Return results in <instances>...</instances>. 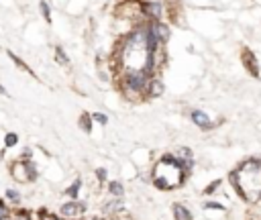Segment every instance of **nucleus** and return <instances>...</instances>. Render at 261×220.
Here are the masks:
<instances>
[{
  "mask_svg": "<svg viewBox=\"0 0 261 220\" xmlns=\"http://www.w3.org/2000/svg\"><path fill=\"white\" fill-rule=\"evenodd\" d=\"M184 163L177 159V157H163L157 167H155V175H153V181L157 187L161 189H169V187H175L177 183H181V171H184Z\"/></svg>",
  "mask_w": 261,
  "mask_h": 220,
  "instance_id": "obj_1",
  "label": "nucleus"
},
{
  "mask_svg": "<svg viewBox=\"0 0 261 220\" xmlns=\"http://www.w3.org/2000/svg\"><path fill=\"white\" fill-rule=\"evenodd\" d=\"M147 73L143 69H126L124 73V88L130 90V92H143L149 81H147Z\"/></svg>",
  "mask_w": 261,
  "mask_h": 220,
  "instance_id": "obj_2",
  "label": "nucleus"
},
{
  "mask_svg": "<svg viewBox=\"0 0 261 220\" xmlns=\"http://www.w3.org/2000/svg\"><path fill=\"white\" fill-rule=\"evenodd\" d=\"M143 12L147 16H151L153 20H159L163 14V4L161 2H147V4H143Z\"/></svg>",
  "mask_w": 261,
  "mask_h": 220,
  "instance_id": "obj_3",
  "label": "nucleus"
},
{
  "mask_svg": "<svg viewBox=\"0 0 261 220\" xmlns=\"http://www.w3.org/2000/svg\"><path fill=\"white\" fill-rule=\"evenodd\" d=\"M151 24H153V31H155L159 43H167V39H169V26L165 22H161V20H153Z\"/></svg>",
  "mask_w": 261,
  "mask_h": 220,
  "instance_id": "obj_4",
  "label": "nucleus"
},
{
  "mask_svg": "<svg viewBox=\"0 0 261 220\" xmlns=\"http://www.w3.org/2000/svg\"><path fill=\"white\" fill-rule=\"evenodd\" d=\"M192 120H194V124H198L200 128H212V122H210L208 114L202 112V110H192Z\"/></svg>",
  "mask_w": 261,
  "mask_h": 220,
  "instance_id": "obj_5",
  "label": "nucleus"
},
{
  "mask_svg": "<svg viewBox=\"0 0 261 220\" xmlns=\"http://www.w3.org/2000/svg\"><path fill=\"white\" fill-rule=\"evenodd\" d=\"M163 81L159 79V77H153L151 81H149V86H147V96L149 98H157V96H161L163 94Z\"/></svg>",
  "mask_w": 261,
  "mask_h": 220,
  "instance_id": "obj_6",
  "label": "nucleus"
},
{
  "mask_svg": "<svg viewBox=\"0 0 261 220\" xmlns=\"http://www.w3.org/2000/svg\"><path fill=\"white\" fill-rule=\"evenodd\" d=\"M84 204H80V202H67L63 208H61V212L65 214V216H75V214H80V212H84Z\"/></svg>",
  "mask_w": 261,
  "mask_h": 220,
  "instance_id": "obj_7",
  "label": "nucleus"
},
{
  "mask_svg": "<svg viewBox=\"0 0 261 220\" xmlns=\"http://www.w3.org/2000/svg\"><path fill=\"white\" fill-rule=\"evenodd\" d=\"M243 61H245V65H247V69L253 73V75H259V65H257V59L245 49V55H243Z\"/></svg>",
  "mask_w": 261,
  "mask_h": 220,
  "instance_id": "obj_8",
  "label": "nucleus"
},
{
  "mask_svg": "<svg viewBox=\"0 0 261 220\" xmlns=\"http://www.w3.org/2000/svg\"><path fill=\"white\" fill-rule=\"evenodd\" d=\"M173 216L175 220H192V212L181 204H173Z\"/></svg>",
  "mask_w": 261,
  "mask_h": 220,
  "instance_id": "obj_9",
  "label": "nucleus"
},
{
  "mask_svg": "<svg viewBox=\"0 0 261 220\" xmlns=\"http://www.w3.org/2000/svg\"><path fill=\"white\" fill-rule=\"evenodd\" d=\"M39 8H41V14H43V18H45L47 22H51V8H49V4H47L45 0H41V2H39Z\"/></svg>",
  "mask_w": 261,
  "mask_h": 220,
  "instance_id": "obj_10",
  "label": "nucleus"
},
{
  "mask_svg": "<svg viewBox=\"0 0 261 220\" xmlns=\"http://www.w3.org/2000/svg\"><path fill=\"white\" fill-rule=\"evenodd\" d=\"M80 126H84V130L90 132V116L88 114H82L80 116Z\"/></svg>",
  "mask_w": 261,
  "mask_h": 220,
  "instance_id": "obj_11",
  "label": "nucleus"
},
{
  "mask_svg": "<svg viewBox=\"0 0 261 220\" xmlns=\"http://www.w3.org/2000/svg\"><path fill=\"white\" fill-rule=\"evenodd\" d=\"M92 118H94V120H98L100 124H106V122H108V118H106V114H98V112H96V114H94Z\"/></svg>",
  "mask_w": 261,
  "mask_h": 220,
  "instance_id": "obj_12",
  "label": "nucleus"
},
{
  "mask_svg": "<svg viewBox=\"0 0 261 220\" xmlns=\"http://www.w3.org/2000/svg\"><path fill=\"white\" fill-rule=\"evenodd\" d=\"M57 59H59V63H67V57L63 55V49L61 47H57Z\"/></svg>",
  "mask_w": 261,
  "mask_h": 220,
  "instance_id": "obj_13",
  "label": "nucleus"
},
{
  "mask_svg": "<svg viewBox=\"0 0 261 220\" xmlns=\"http://www.w3.org/2000/svg\"><path fill=\"white\" fill-rule=\"evenodd\" d=\"M110 191H112V194H116V196H120V194H122L120 183H112V185H110Z\"/></svg>",
  "mask_w": 261,
  "mask_h": 220,
  "instance_id": "obj_14",
  "label": "nucleus"
},
{
  "mask_svg": "<svg viewBox=\"0 0 261 220\" xmlns=\"http://www.w3.org/2000/svg\"><path fill=\"white\" fill-rule=\"evenodd\" d=\"M6 196H8L10 200H14V202H18V200H20V196H18V191H14V189H8V191H6Z\"/></svg>",
  "mask_w": 261,
  "mask_h": 220,
  "instance_id": "obj_15",
  "label": "nucleus"
},
{
  "mask_svg": "<svg viewBox=\"0 0 261 220\" xmlns=\"http://www.w3.org/2000/svg\"><path fill=\"white\" fill-rule=\"evenodd\" d=\"M6 216H8V208H6V206L0 202V220H4Z\"/></svg>",
  "mask_w": 261,
  "mask_h": 220,
  "instance_id": "obj_16",
  "label": "nucleus"
},
{
  "mask_svg": "<svg viewBox=\"0 0 261 220\" xmlns=\"http://www.w3.org/2000/svg\"><path fill=\"white\" fill-rule=\"evenodd\" d=\"M6 136H8V139H6V145H8V147L16 143V134H6Z\"/></svg>",
  "mask_w": 261,
  "mask_h": 220,
  "instance_id": "obj_17",
  "label": "nucleus"
},
{
  "mask_svg": "<svg viewBox=\"0 0 261 220\" xmlns=\"http://www.w3.org/2000/svg\"><path fill=\"white\" fill-rule=\"evenodd\" d=\"M218 185H220V181H214V183H210V187L206 189V194H210V191H214V189H216Z\"/></svg>",
  "mask_w": 261,
  "mask_h": 220,
  "instance_id": "obj_18",
  "label": "nucleus"
},
{
  "mask_svg": "<svg viewBox=\"0 0 261 220\" xmlns=\"http://www.w3.org/2000/svg\"><path fill=\"white\" fill-rule=\"evenodd\" d=\"M20 220H22V218H20Z\"/></svg>",
  "mask_w": 261,
  "mask_h": 220,
  "instance_id": "obj_19",
  "label": "nucleus"
}]
</instances>
